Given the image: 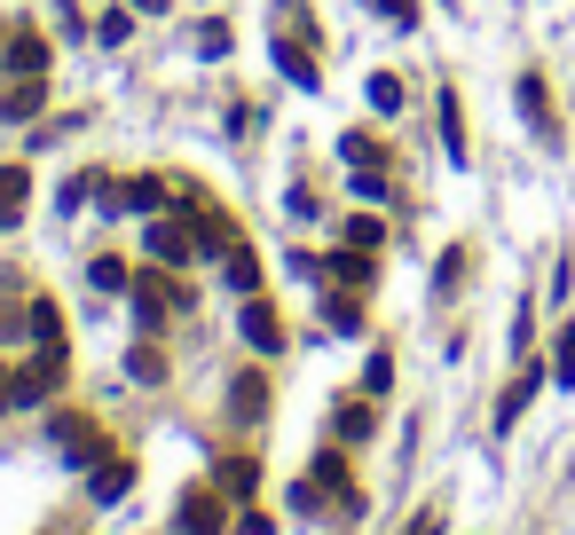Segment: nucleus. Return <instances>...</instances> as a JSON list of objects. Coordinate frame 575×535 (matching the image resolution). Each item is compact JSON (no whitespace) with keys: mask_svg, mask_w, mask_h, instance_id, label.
<instances>
[{"mask_svg":"<svg viewBox=\"0 0 575 535\" xmlns=\"http://www.w3.org/2000/svg\"><path fill=\"white\" fill-rule=\"evenodd\" d=\"M513 95H521V119L536 126V142H560V119H552V95H545V72H521V79H513Z\"/></svg>","mask_w":575,"mask_h":535,"instance_id":"obj_1","label":"nucleus"},{"mask_svg":"<svg viewBox=\"0 0 575 535\" xmlns=\"http://www.w3.org/2000/svg\"><path fill=\"white\" fill-rule=\"evenodd\" d=\"M245 347H253V354H277V347H284V323H277V308H268L260 291L245 299Z\"/></svg>","mask_w":575,"mask_h":535,"instance_id":"obj_2","label":"nucleus"},{"mask_svg":"<svg viewBox=\"0 0 575 535\" xmlns=\"http://www.w3.org/2000/svg\"><path fill=\"white\" fill-rule=\"evenodd\" d=\"M56 441L72 449V464H103V441H95L87 418H56Z\"/></svg>","mask_w":575,"mask_h":535,"instance_id":"obj_3","label":"nucleus"},{"mask_svg":"<svg viewBox=\"0 0 575 535\" xmlns=\"http://www.w3.org/2000/svg\"><path fill=\"white\" fill-rule=\"evenodd\" d=\"M150 252H158L166 268H189V252H197V237H189V228H182V221H158V228H150Z\"/></svg>","mask_w":575,"mask_h":535,"instance_id":"obj_4","label":"nucleus"},{"mask_svg":"<svg viewBox=\"0 0 575 535\" xmlns=\"http://www.w3.org/2000/svg\"><path fill=\"white\" fill-rule=\"evenodd\" d=\"M221 268H229V284H236V299H253V291H260V260H253V245H245V237H236V245L221 252Z\"/></svg>","mask_w":575,"mask_h":535,"instance_id":"obj_5","label":"nucleus"},{"mask_svg":"<svg viewBox=\"0 0 575 535\" xmlns=\"http://www.w3.org/2000/svg\"><path fill=\"white\" fill-rule=\"evenodd\" d=\"M103 206H111V213H119V206H126V213H158V206H166V182H126V189L103 197Z\"/></svg>","mask_w":575,"mask_h":535,"instance_id":"obj_6","label":"nucleus"},{"mask_svg":"<svg viewBox=\"0 0 575 535\" xmlns=\"http://www.w3.org/2000/svg\"><path fill=\"white\" fill-rule=\"evenodd\" d=\"M277 72H284L292 87H316V79H323V72H316V55L299 48V40H277Z\"/></svg>","mask_w":575,"mask_h":535,"instance_id":"obj_7","label":"nucleus"},{"mask_svg":"<svg viewBox=\"0 0 575 535\" xmlns=\"http://www.w3.org/2000/svg\"><path fill=\"white\" fill-rule=\"evenodd\" d=\"M182 520H189L182 535H221V496H213V488H197L189 505H182Z\"/></svg>","mask_w":575,"mask_h":535,"instance_id":"obj_8","label":"nucleus"},{"mask_svg":"<svg viewBox=\"0 0 575 535\" xmlns=\"http://www.w3.org/2000/svg\"><path fill=\"white\" fill-rule=\"evenodd\" d=\"M213 488H221V496H253V488H260V464H245V457H221Z\"/></svg>","mask_w":575,"mask_h":535,"instance_id":"obj_9","label":"nucleus"},{"mask_svg":"<svg viewBox=\"0 0 575 535\" xmlns=\"http://www.w3.org/2000/svg\"><path fill=\"white\" fill-rule=\"evenodd\" d=\"M370 425H379V401H363V394H347V410H340V441H363Z\"/></svg>","mask_w":575,"mask_h":535,"instance_id":"obj_10","label":"nucleus"},{"mask_svg":"<svg viewBox=\"0 0 575 535\" xmlns=\"http://www.w3.org/2000/svg\"><path fill=\"white\" fill-rule=\"evenodd\" d=\"M40 103H48V87H40V79H24V87H9V95H0V119H32Z\"/></svg>","mask_w":575,"mask_h":535,"instance_id":"obj_11","label":"nucleus"},{"mask_svg":"<svg viewBox=\"0 0 575 535\" xmlns=\"http://www.w3.org/2000/svg\"><path fill=\"white\" fill-rule=\"evenodd\" d=\"M331 276H340L347 291H370V260H363V245H355V252H331Z\"/></svg>","mask_w":575,"mask_h":535,"instance_id":"obj_12","label":"nucleus"},{"mask_svg":"<svg viewBox=\"0 0 575 535\" xmlns=\"http://www.w3.org/2000/svg\"><path fill=\"white\" fill-rule=\"evenodd\" d=\"M126 488H134V464H126V457H103V473H95V496L111 505V496H126Z\"/></svg>","mask_w":575,"mask_h":535,"instance_id":"obj_13","label":"nucleus"},{"mask_svg":"<svg viewBox=\"0 0 575 535\" xmlns=\"http://www.w3.org/2000/svg\"><path fill=\"white\" fill-rule=\"evenodd\" d=\"M9 63H16L24 79H32V72L48 63V40H40V32H24V40H9Z\"/></svg>","mask_w":575,"mask_h":535,"instance_id":"obj_14","label":"nucleus"},{"mask_svg":"<svg viewBox=\"0 0 575 535\" xmlns=\"http://www.w3.org/2000/svg\"><path fill=\"white\" fill-rule=\"evenodd\" d=\"M528 394H536V371H521V378H513V394L497 401V433H504V425H513V418L528 410Z\"/></svg>","mask_w":575,"mask_h":535,"instance_id":"obj_15","label":"nucleus"},{"mask_svg":"<svg viewBox=\"0 0 575 535\" xmlns=\"http://www.w3.org/2000/svg\"><path fill=\"white\" fill-rule=\"evenodd\" d=\"M442 142H450V158H465V111H457L450 87H442Z\"/></svg>","mask_w":575,"mask_h":535,"instance_id":"obj_16","label":"nucleus"},{"mask_svg":"<svg viewBox=\"0 0 575 535\" xmlns=\"http://www.w3.org/2000/svg\"><path fill=\"white\" fill-rule=\"evenodd\" d=\"M87 276H95V291H134V276H126V260H111V252H103V260H95V268H87Z\"/></svg>","mask_w":575,"mask_h":535,"instance_id":"obj_17","label":"nucleus"},{"mask_svg":"<svg viewBox=\"0 0 575 535\" xmlns=\"http://www.w3.org/2000/svg\"><path fill=\"white\" fill-rule=\"evenodd\" d=\"M24 206V165H0V221H16Z\"/></svg>","mask_w":575,"mask_h":535,"instance_id":"obj_18","label":"nucleus"},{"mask_svg":"<svg viewBox=\"0 0 575 535\" xmlns=\"http://www.w3.org/2000/svg\"><path fill=\"white\" fill-rule=\"evenodd\" d=\"M340 158H347V165H387V150H379V142H370V134H363V126H355V134H347V142H340Z\"/></svg>","mask_w":575,"mask_h":535,"instance_id":"obj_19","label":"nucleus"},{"mask_svg":"<svg viewBox=\"0 0 575 535\" xmlns=\"http://www.w3.org/2000/svg\"><path fill=\"white\" fill-rule=\"evenodd\" d=\"M552 378L575 386V331H560V347H552Z\"/></svg>","mask_w":575,"mask_h":535,"instance_id":"obj_20","label":"nucleus"},{"mask_svg":"<svg viewBox=\"0 0 575 535\" xmlns=\"http://www.w3.org/2000/svg\"><path fill=\"white\" fill-rule=\"evenodd\" d=\"M197 55H229V24H221V16L197 24Z\"/></svg>","mask_w":575,"mask_h":535,"instance_id":"obj_21","label":"nucleus"},{"mask_svg":"<svg viewBox=\"0 0 575 535\" xmlns=\"http://www.w3.org/2000/svg\"><path fill=\"white\" fill-rule=\"evenodd\" d=\"M370 103H379V111H402V79L379 72V79H370Z\"/></svg>","mask_w":575,"mask_h":535,"instance_id":"obj_22","label":"nucleus"},{"mask_svg":"<svg viewBox=\"0 0 575 535\" xmlns=\"http://www.w3.org/2000/svg\"><path fill=\"white\" fill-rule=\"evenodd\" d=\"M433 284H442V291H457V284H465V245H450V252H442V276H433Z\"/></svg>","mask_w":575,"mask_h":535,"instance_id":"obj_23","label":"nucleus"},{"mask_svg":"<svg viewBox=\"0 0 575 535\" xmlns=\"http://www.w3.org/2000/svg\"><path fill=\"white\" fill-rule=\"evenodd\" d=\"M126 371H134V378H166V362H158V347H134Z\"/></svg>","mask_w":575,"mask_h":535,"instance_id":"obj_24","label":"nucleus"},{"mask_svg":"<svg viewBox=\"0 0 575 535\" xmlns=\"http://www.w3.org/2000/svg\"><path fill=\"white\" fill-rule=\"evenodd\" d=\"M394 386V362L387 354H370V371H363V394H387Z\"/></svg>","mask_w":575,"mask_h":535,"instance_id":"obj_25","label":"nucleus"},{"mask_svg":"<svg viewBox=\"0 0 575 535\" xmlns=\"http://www.w3.org/2000/svg\"><path fill=\"white\" fill-rule=\"evenodd\" d=\"M347 237H355L363 252H379V237H387V228H379V221H370V213H363V221H347Z\"/></svg>","mask_w":575,"mask_h":535,"instance_id":"obj_26","label":"nucleus"},{"mask_svg":"<svg viewBox=\"0 0 575 535\" xmlns=\"http://www.w3.org/2000/svg\"><path fill=\"white\" fill-rule=\"evenodd\" d=\"M370 9H387L394 24H418V0H370Z\"/></svg>","mask_w":575,"mask_h":535,"instance_id":"obj_27","label":"nucleus"},{"mask_svg":"<svg viewBox=\"0 0 575 535\" xmlns=\"http://www.w3.org/2000/svg\"><path fill=\"white\" fill-rule=\"evenodd\" d=\"M229 535H277V527H268L260 512H236V527H229Z\"/></svg>","mask_w":575,"mask_h":535,"instance_id":"obj_28","label":"nucleus"},{"mask_svg":"<svg viewBox=\"0 0 575 535\" xmlns=\"http://www.w3.org/2000/svg\"><path fill=\"white\" fill-rule=\"evenodd\" d=\"M411 535H442V512H418V520H411Z\"/></svg>","mask_w":575,"mask_h":535,"instance_id":"obj_29","label":"nucleus"},{"mask_svg":"<svg viewBox=\"0 0 575 535\" xmlns=\"http://www.w3.org/2000/svg\"><path fill=\"white\" fill-rule=\"evenodd\" d=\"M0 410H16V371H0Z\"/></svg>","mask_w":575,"mask_h":535,"instance_id":"obj_30","label":"nucleus"}]
</instances>
